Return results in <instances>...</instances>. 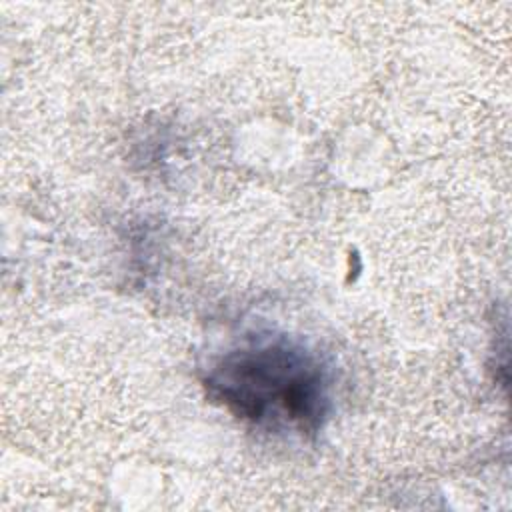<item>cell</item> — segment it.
Wrapping results in <instances>:
<instances>
[{
  "label": "cell",
  "mask_w": 512,
  "mask_h": 512,
  "mask_svg": "<svg viewBox=\"0 0 512 512\" xmlns=\"http://www.w3.org/2000/svg\"><path fill=\"white\" fill-rule=\"evenodd\" d=\"M208 394L236 418L268 430L314 434L328 408V374L302 344L280 338L226 352L204 380Z\"/></svg>",
  "instance_id": "1"
}]
</instances>
